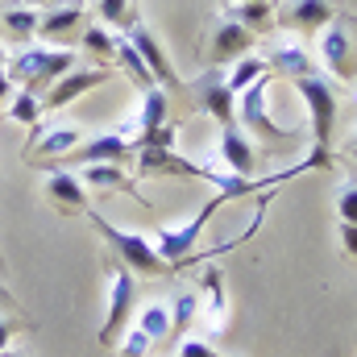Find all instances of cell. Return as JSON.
Returning <instances> with one entry per match:
<instances>
[{"instance_id":"1","label":"cell","mask_w":357,"mask_h":357,"mask_svg":"<svg viewBox=\"0 0 357 357\" xmlns=\"http://www.w3.org/2000/svg\"><path fill=\"white\" fill-rule=\"evenodd\" d=\"M295 91L303 96V104H307V116H312V154L303 158L307 162V171H333V125H337V91L328 79H320V75H299V79H291Z\"/></svg>"},{"instance_id":"2","label":"cell","mask_w":357,"mask_h":357,"mask_svg":"<svg viewBox=\"0 0 357 357\" xmlns=\"http://www.w3.org/2000/svg\"><path fill=\"white\" fill-rule=\"evenodd\" d=\"M71 67H79V50H63V46H33V42H21V50L8 54L4 71L17 88L42 91L50 88L54 79H63Z\"/></svg>"},{"instance_id":"3","label":"cell","mask_w":357,"mask_h":357,"mask_svg":"<svg viewBox=\"0 0 357 357\" xmlns=\"http://www.w3.org/2000/svg\"><path fill=\"white\" fill-rule=\"evenodd\" d=\"M175 142H178V125L175 121H167L158 133H150V137H137V175L142 178H204V167L199 162H191V158H183L175 154Z\"/></svg>"},{"instance_id":"4","label":"cell","mask_w":357,"mask_h":357,"mask_svg":"<svg viewBox=\"0 0 357 357\" xmlns=\"http://www.w3.org/2000/svg\"><path fill=\"white\" fill-rule=\"evenodd\" d=\"M84 216H88L91 225L100 229V237H104V241H108V245L121 254V262L133 270V274H154V278H171V274H175V266H171V262L158 254V245H154L146 233L116 229L112 220H104V216H100V212H91V208L84 212Z\"/></svg>"},{"instance_id":"5","label":"cell","mask_w":357,"mask_h":357,"mask_svg":"<svg viewBox=\"0 0 357 357\" xmlns=\"http://www.w3.org/2000/svg\"><path fill=\"white\" fill-rule=\"evenodd\" d=\"M316 63L333 75V79H341V84H354V21H349V13H337L320 33H316Z\"/></svg>"},{"instance_id":"6","label":"cell","mask_w":357,"mask_h":357,"mask_svg":"<svg viewBox=\"0 0 357 357\" xmlns=\"http://www.w3.org/2000/svg\"><path fill=\"white\" fill-rule=\"evenodd\" d=\"M220 204H229V195L216 191L191 220H183V225H162V229H158V254H162L175 270L191 262V254H195V245H199V237H204V229H208V220H212V212H216Z\"/></svg>"},{"instance_id":"7","label":"cell","mask_w":357,"mask_h":357,"mask_svg":"<svg viewBox=\"0 0 357 357\" xmlns=\"http://www.w3.org/2000/svg\"><path fill=\"white\" fill-rule=\"evenodd\" d=\"M270 84H274V71H266L258 84H250V88L237 96V121H241L254 137H262V142H291L295 133H291V129H282V125L270 116V108H266Z\"/></svg>"},{"instance_id":"8","label":"cell","mask_w":357,"mask_h":357,"mask_svg":"<svg viewBox=\"0 0 357 357\" xmlns=\"http://www.w3.org/2000/svg\"><path fill=\"white\" fill-rule=\"evenodd\" d=\"M266 67L274 75H287V79H299V75H320V63H316V50L299 38V33H291V29H282V33H274V42L266 46Z\"/></svg>"},{"instance_id":"9","label":"cell","mask_w":357,"mask_h":357,"mask_svg":"<svg viewBox=\"0 0 357 357\" xmlns=\"http://www.w3.org/2000/svg\"><path fill=\"white\" fill-rule=\"evenodd\" d=\"M112 79V67H104V63H96V67H71L63 79H54L50 88L42 91V108H50V112H63V108H71L79 96H88V91L104 88Z\"/></svg>"},{"instance_id":"10","label":"cell","mask_w":357,"mask_h":357,"mask_svg":"<svg viewBox=\"0 0 357 357\" xmlns=\"http://www.w3.org/2000/svg\"><path fill=\"white\" fill-rule=\"evenodd\" d=\"M133 270L121 266L108 274V307H104V324H100V333H96V341L100 345H116V337H121V328L129 324V316H133Z\"/></svg>"},{"instance_id":"11","label":"cell","mask_w":357,"mask_h":357,"mask_svg":"<svg viewBox=\"0 0 357 357\" xmlns=\"http://www.w3.org/2000/svg\"><path fill=\"white\" fill-rule=\"evenodd\" d=\"M125 38L133 42V50L142 54V63H146V71H150V79L158 84V88L167 91V88H178V75H175V67H171V59H167V50H162V42L154 38V29L133 13V21L125 25Z\"/></svg>"},{"instance_id":"12","label":"cell","mask_w":357,"mask_h":357,"mask_svg":"<svg viewBox=\"0 0 357 357\" xmlns=\"http://www.w3.org/2000/svg\"><path fill=\"white\" fill-rule=\"evenodd\" d=\"M191 91H195V100H199V112H208L212 121H220V125H237V96H233V88H229V75L225 71H204L195 84H191Z\"/></svg>"},{"instance_id":"13","label":"cell","mask_w":357,"mask_h":357,"mask_svg":"<svg viewBox=\"0 0 357 357\" xmlns=\"http://www.w3.org/2000/svg\"><path fill=\"white\" fill-rule=\"evenodd\" d=\"M254 46H258L254 29H245L233 17H220L216 29H212V38H208V59H212V67H225V63H237V59L254 54Z\"/></svg>"},{"instance_id":"14","label":"cell","mask_w":357,"mask_h":357,"mask_svg":"<svg viewBox=\"0 0 357 357\" xmlns=\"http://www.w3.org/2000/svg\"><path fill=\"white\" fill-rule=\"evenodd\" d=\"M212 158L216 162H225L233 175H254V167H258V154H254V142H250V133L241 129V125H220V133H216V142H212Z\"/></svg>"},{"instance_id":"15","label":"cell","mask_w":357,"mask_h":357,"mask_svg":"<svg viewBox=\"0 0 357 357\" xmlns=\"http://www.w3.org/2000/svg\"><path fill=\"white\" fill-rule=\"evenodd\" d=\"M75 146H84V129H79V125H71V121L46 125V129H38V125H33V142H29V162H46V158H67V154H75Z\"/></svg>"},{"instance_id":"16","label":"cell","mask_w":357,"mask_h":357,"mask_svg":"<svg viewBox=\"0 0 357 357\" xmlns=\"http://www.w3.org/2000/svg\"><path fill=\"white\" fill-rule=\"evenodd\" d=\"M199 312H204V324L208 333H220L229 324V291H225V270L216 262H208L199 274Z\"/></svg>"},{"instance_id":"17","label":"cell","mask_w":357,"mask_h":357,"mask_svg":"<svg viewBox=\"0 0 357 357\" xmlns=\"http://www.w3.org/2000/svg\"><path fill=\"white\" fill-rule=\"evenodd\" d=\"M42 191H46V199L54 204V212H63V216H79V212H88V187L79 183L75 171H46L42 178Z\"/></svg>"},{"instance_id":"18","label":"cell","mask_w":357,"mask_h":357,"mask_svg":"<svg viewBox=\"0 0 357 357\" xmlns=\"http://www.w3.org/2000/svg\"><path fill=\"white\" fill-rule=\"evenodd\" d=\"M79 183H84L88 191H125V195H133L142 208H150V199L137 191V183L125 175L121 162H88V167H79Z\"/></svg>"},{"instance_id":"19","label":"cell","mask_w":357,"mask_h":357,"mask_svg":"<svg viewBox=\"0 0 357 357\" xmlns=\"http://www.w3.org/2000/svg\"><path fill=\"white\" fill-rule=\"evenodd\" d=\"M137 154V146L125 137V133H100V137H91L84 150H75V154H67L71 162H79V167H88V162H129Z\"/></svg>"},{"instance_id":"20","label":"cell","mask_w":357,"mask_h":357,"mask_svg":"<svg viewBox=\"0 0 357 357\" xmlns=\"http://www.w3.org/2000/svg\"><path fill=\"white\" fill-rule=\"evenodd\" d=\"M333 17H337L333 0H291L287 13H282V25L291 33H320Z\"/></svg>"},{"instance_id":"21","label":"cell","mask_w":357,"mask_h":357,"mask_svg":"<svg viewBox=\"0 0 357 357\" xmlns=\"http://www.w3.org/2000/svg\"><path fill=\"white\" fill-rule=\"evenodd\" d=\"M79 21H84V0L54 4V8L42 13V21H38V38H42V42H59V38H67Z\"/></svg>"},{"instance_id":"22","label":"cell","mask_w":357,"mask_h":357,"mask_svg":"<svg viewBox=\"0 0 357 357\" xmlns=\"http://www.w3.org/2000/svg\"><path fill=\"white\" fill-rule=\"evenodd\" d=\"M167 112H171V100H167V91L154 88L142 91V112H137V137H150V133H158L162 125H167Z\"/></svg>"},{"instance_id":"23","label":"cell","mask_w":357,"mask_h":357,"mask_svg":"<svg viewBox=\"0 0 357 357\" xmlns=\"http://www.w3.org/2000/svg\"><path fill=\"white\" fill-rule=\"evenodd\" d=\"M38 21H42V8H29V4H8L0 13V29L17 42H33L38 38Z\"/></svg>"},{"instance_id":"24","label":"cell","mask_w":357,"mask_h":357,"mask_svg":"<svg viewBox=\"0 0 357 357\" xmlns=\"http://www.w3.org/2000/svg\"><path fill=\"white\" fill-rule=\"evenodd\" d=\"M225 17H233V21H241L245 29L262 33V29H270V21H274V4H270V0H241V4H229Z\"/></svg>"},{"instance_id":"25","label":"cell","mask_w":357,"mask_h":357,"mask_svg":"<svg viewBox=\"0 0 357 357\" xmlns=\"http://www.w3.org/2000/svg\"><path fill=\"white\" fill-rule=\"evenodd\" d=\"M112 59H116V63H121V71H125V75L133 79V88H142V91H150V88H154V79H150V71H146L142 54L133 50V42H129L125 33L116 38V54H112Z\"/></svg>"},{"instance_id":"26","label":"cell","mask_w":357,"mask_h":357,"mask_svg":"<svg viewBox=\"0 0 357 357\" xmlns=\"http://www.w3.org/2000/svg\"><path fill=\"white\" fill-rule=\"evenodd\" d=\"M4 112H8V121H17V125H38V116H42V96L29 88H17L8 96V104H4Z\"/></svg>"},{"instance_id":"27","label":"cell","mask_w":357,"mask_h":357,"mask_svg":"<svg viewBox=\"0 0 357 357\" xmlns=\"http://www.w3.org/2000/svg\"><path fill=\"white\" fill-rule=\"evenodd\" d=\"M137 328H142L154 345H158V341H167V337H171V303H158V299H154V303H146V307H142V316H137Z\"/></svg>"},{"instance_id":"28","label":"cell","mask_w":357,"mask_h":357,"mask_svg":"<svg viewBox=\"0 0 357 357\" xmlns=\"http://www.w3.org/2000/svg\"><path fill=\"white\" fill-rule=\"evenodd\" d=\"M266 59L254 50V54H245V59H237L233 63V75H229V88H233V96H241V91L250 88V84H258L262 75H266Z\"/></svg>"},{"instance_id":"29","label":"cell","mask_w":357,"mask_h":357,"mask_svg":"<svg viewBox=\"0 0 357 357\" xmlns=\"http://www.w3.org/2000/svg\"><path fill=\"white\" fill-rule=\"evenodd\" d=\"M199 316V295L195 291H178V299L171 303V337H187V324Z\"/></svg>"},{"instance_id":"30","label":"cell","mask_w":357,"mask_h":357,"mask_svg":"<svg viewBox=\"0 0 357 357\" xmlns=\"http://www.w3.org/2000/svg\"><path fill=\"white\" fill-rule=\"evenodd\" d=\"M96 13H100L104 29H125L133 21V4L129 0H96Z\"/></svg>"},{"instance_id":"31","label":"cell","mask_w":357,"mask_h":357,"mask_svg":"<svg viewBox=\"0 0 357 357\" xmlns=\"http://www.w3.org/2000/svg\"><path fill=\"white\" fill-rule=\"evenodd\" d=\"M84 50H88L91 59H112L116 54V38L104 25H88L84 29Z\"/></svg>"},{"instance_id":"32","label":"cell","mask_w":357,"mask_h":357,"mask_svg":"<svg viewBox=\"0 0 357 357\" xmlns=\"http://www.w3.org/2000/svg\"><path fill=\"white\" fill-rule=\"evenodd\" d=\"M154 349V341L142 333V328H129L125 337H121V357H150Z\"/></svg>"},{"instance_id":"33","label":"cell","mask_w":357,"mask_h":357,"mask_svg":"<svg viewBox=\"0 0 357 357\" xmlns=\"http://www.w3.org/2000/svg\"><path fill=\"white\" fill-rule=\"evenodd\" d=\"M337 216L341 225H357V183H345L337 191Z\"/></svg>"},{"instance_id":"34","label":"cell","mask_w":357,"mask_h":357,"mask_svg":"<svg viewBox=\"0 0 357 357\" xmlns=\"http://www.w3.org/2000/svg\"><path fill=\"white\" fill-rule=\"evenodd\" d=\"M178 357H229V354H220V349H216V345H208V341L183 337V341H178Z\"/></svg>"},{"instance_id":"35","label":"cell","mask_w":357,"mask_h":357,"mask_svg":"<svg viewBox=\"0 0 357 357\" xmlns=\"http://www.w3.org/2000/svg\"><path fill=\"white\" fill-rule=\"evenodd\" d=\"M17 333H21V320H17V316H0V354L13 345Z\"/></svg>"},{"instance_id":"36","label":"cell","mask_w":357,"mask_h":357,"mask_svg":"<svg viewBox=\"0 0 357 357\" xmlns=\"http://www.w3.org/2000/svg\"><path fill=\"white\" fill-rule=\"evenodd\" d=\"M341 245H345V254L357 262V225H341Z\"/></svg>"},{"instance_id":"37","label":"cell","mask_w":357,"mask_h":357,"mask_svg":"<svg viewBox=\"0 0 357 357\" xmlns=\"http://www.w3.org/2000/svg\"><path fill=\"white\" fill-rule=\"evenodd\" d=\"M13 91H17V84H13V79H8V71L0 67V104H8V96H13Z\"/></svg>"},{"instance_id":"38","label":"cell","mask_w":357,"mask_h":357,"mask_svg":"<svg viewBox=\"0 0 357 357\" xmlns=\"http://www.w3.org/2000/svg\"><path fill=\"white\" fill-rule=\"evenodd\" d=\"M17 4H29V8H54V4H67V0H17Z\"/></svg>"},{"instance_id":"39","label":"cell","mask_w":357,"mask_h":357,"mask_svg":"<svg viewBox=\"0 0 357 357\" xmlns=\"http://www.w3.org/2000/svg\"><path fill=\"white\" fill-rule=\"evenodd\" d=\"M4 63H8V50H4V46H0V67H4Z\"/></svg>"},{"instance_id":"40","label":"cell","mask_w":357,"mask_h":357,"mask_svg":"<svg viewBox=\"0 0 357 357\" xmlns=\"http://www.w3.org/2000/svg\"><path fill=\"white\" fill-rule=\"evenodd\" d=\"M349 146H357V133H349Z\"/></svg>"},{"instance_id":"41","label":"cell","mask_w":357,"mask_h":357,"mask_svg":"<svg viewBox=\"0 0 357 357\" xmlns=\"http://www.w3.org/2000/svg\"><path fill=\"white\" fill-rule=\"evenodd\" d=\"M0 357H17V354H13V349H4V354H0Z\"/></svg>"},{"instance_id":"42","label":"cell","mask_w":357,"mask_h":357,"mask_svg":"<svg viewBox=\"0 0 357 357\" xmlns=\"http://www.w3.org/2000/svg\"><path fill=\"white\" fill-rule=\"evenodd\" d=\"M349 154H354V158H357V146H349Z\"/></svg>"},{"instance_id":"43","label":"cell","mask_w":357,"mask_h":357,"mask_svg":"<svg viewBox=\"0 0 357 357\" xmlns=\"http://www.w3.org/2000/svg\"><path fill=\"white\" fill-rule=\"evenodd\" d=\"M233 4H241V0H233Z\"/></svg>"}]
</instances>
